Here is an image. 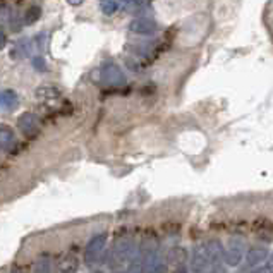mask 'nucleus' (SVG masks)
I'll list each match as a JSON object with an SVG mask.
<instances>
[{
  "label": "nucleus",
  "instance_id": "nucleus-12",
  "mask_svg": "<svg viewBox=\"0 0 273 273\" xmlns=\"http://www.w3.org/2000/svg\"><path fill=\"white\" fill-rule=\"evenodd\" d=\"M253 273H273V270L270 268V265H266V266H258Z\"/></svg>",
  "mask_w": 273,
  "mask_h": 273
},
{
  "label": "nucleus",
  "instance_id": "nucleus-4",
  "mask_svg": "<svg viewBox=\"0 0 273 273\" xmlns=\"http://www.w3.org/2000/svg\"><path fill=\"white\" fill-rule=\"evenodd\" d=\"M210 266V259H208L206 253V244H198L193 249V256L189 261V270L191 273H205Z\"/></svg>",
  "mask_w": 273,
  "mask_h": 273
},
{
  "label": "nucleus",
  "instance_id": "nucleus-15",
  "mask_svg": "<svg viewBox=\"0 0 273 273\" xmlns=\"http://www.w3.org/2000/svg\"><path fill=\"white\" fill-rule=\"evenodd\" d=\"M12 273H23V271H21V270H16V271H12Z\"/></svg>",
  "mask_w": 273,
  "mask_h": 273
},
{
  "label": "nucleus",
  "instance_id": "nucleus-1",
  "mask_svg": "<svg viewBox=\"0 0 273 273\" xmlns=\"http://www.w3.org/2000/svg\"><path fill=\"white\" fill-rule=\"evenodd\" d=\"M138 248L132 239H120L112 249L110 254V268H122L125 265H131L132 258L136 256Z\"/></svg>",
  "mask_w": 273,
  "mask_h": 273
},
{
  "label": "nucleus",
  "instance_id": "nucleus-13",
  "mask_svg": "<svg viewBox=\"0 0 273 273\" xmlns=\"http://www.w3.org/2000/svg\"><path fill=\"white\" fill-rule=\"evenodd\" d=\"M268 265H270V268L273 270V254H270V261H268Z\"/></svg>",
  "mask_w": 273,
  "mask_h": 273
},
{
  "label": "nucleus",
  "instance_id": "nucleus-3",
  "mask_svg": "<svg viewBox=\"0 0 273 273\" xmlns=\"http://www.w3.org/2000/svg\"><path fill=\"white\" fill-rule=\"evenodd\" d=\"M107 248V234H98V236L91 237V241L84 248V263L86 265H95L100 261L103 251Z\"/></svg>",
  "mask_w": 273,
  "mask_h": 273
},
{
  "label": "nucleus",
  "instance_id": "nucleus-5",
  "mask_svg": "<svg viewBox=\"0 0 273 273\" xmlns=\"http://www.w3.org/2000/svg\"><path fill=\"white\" fill-rule=\"evenodd\" d=\"M206 253L210 259V266L225 263V248L218 239H210L206 242Z\"/></svg>",
  "mask_w": 273,
  "mask_h": 273
},
{
  "label": "nucleus",
  "instance_id": "nucleus-10",
  "mask_svg": "<svg viewBox=\"0 0 273 273\" xmlns=\"http://www.w3.org/2000/svg\"><path fill=\"white\" fill-rule=\"evenodd\" d=\"M14 143V136L9 131H0V146L2 148H9Z\"/></svg>",
  "mask_w": 273,
  "mask_h": 273
},
{
  "label": "nucleus",
  "instance_id": "nucleus-2",
  "mask_svg": "<svg viewBox=\"0 0 273 273\" xmlns=\"http://www.w3.org/2000/svg\"><path fill=\"white\" fill-rule=\"evenodd\" d=\"M246 256V244L241 237H231L225 246V265L227 266H239Z\"/></svg>",
  "mask_w": 273,
  "mask_h": 273
},
{
  "label": "nucleus",
  "instance_id": "nucleus-14",
  "mask_svg": "<svg viewBox=\"0 0 273 273\" xmlns=\"http://www.w3.org/2000/svg\"><path fill=\"white\" fill-rule=\"evenodd\" d=\"M4 41H6V40H4V34H2V33H0V47H2V45H4Z\"/></svg>",
  "mask_w": 273,
  "mask_h": 273
},
{
  "label": "nucleus",
  "instance_id": "nucleus-7",
  "mask_svg": "<svg viewBox=\"0 0 273 273\" xmlns=\"http://www.w3.org/2000/svg\"><path fill=\"white\" fill-rule=\"evenodd\" d=\"M77 268H79V259H77L76 254L69 253L59 259L55 273H77Z\"/></svg>",
  "mask_w": 273,
  "mask_h": 273
},
{
  "label": "nucleus",
  "instance_id": "nucleus-8",
  "mask_svg": "<svg viewBox=\"0 0 273 273\" xmlns=\"http://www.w3.org/2000/svg\"><path fill=\"white\" fill-rule=\"evenodd\" d=\"M31 273H52V259L49 256H40L34 261Z\"/></svg>",
  "mask_w": 273,
  "mask_h": 273
},
{
  "label": "nucleus",
  "instance_id": "nucleus-11",
  "mask_svg": "<svg viewBox=\"0 0 273 273\" xmlns=\"http://www.w3.org/2000/svg\"><path fill=\"white\" fill-rule=\"evenodd\" d=\"M211 270L210 273H227V270H225V263H220V265H213L210 266Z\"/></svg>",
  "mask_w": 273,
  "mask_h": 273
},
{
  "label": "nucleus",
  "instance_id": "nucleus-6",
  "mask_svg": "<svg viewBox=\"0 0 273 273\" xmlns=\"http://www.w3.org/2000/svg\"><path fill=\"white\" fill-rule=\"evenodd\" d=\"M268 256H270V253H268V249L263 248V246L251 248L248 253H246V266L256 268L259 265H263V261H266Z\"/></svg>",
  "mask_w": 273,
  "mask_h": 273
},
{
  "label": "nucleus",
  "instance_id": "nucleus-9",
  "mask_svg": "<svg viewBox=\"0 0 273 273\" xmlns=\"http://www.w3.org/2000/svg\"><path fill=\"white\" fill-rule=\"evenodd\" d=\"M170 261H174L177 266L179 265H184L186 263V259H188V253H186V249L184 248H174L170 251Z\"/></svg>",
  "mask_w": 273,
  "mask_h": 273
}]
</instances>
